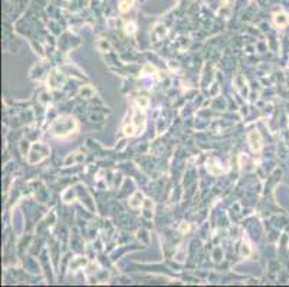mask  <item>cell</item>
Segmentation results:
<instances>
[{
    "mask_svg": "<svg viewBox=\"0 0 289 287\" xmlns=\"http://www.w3.org/2000/svg\"><path fill=\"white\" fill-rule=\"evenodd\" d=\"M134 0H122L121 5H119V10L121 12H127L128 9H131V5H133Z\"/></svg>",
    "mask_w": 289,
    "mask_h": 287,
    "instance_id": "obj_2",
    "label": "cell"
},
{
    "mask_svg": "<svg viewBox=\"0 0 289 287\" xmlns=\"http://www.w3.org/2000/svg\"><path fill=\"white\" fill-rule=\"evenodd\" d=\"M275 22L279 24V26H283V24H286L289 22V19H288L286 14H278V16L275 17Z\"/></svg>",
    "mask_w": 289,
    "mask_h": 287,
    "instance_id": "obj_1",
    "label": "cell"
}]
</instances>
